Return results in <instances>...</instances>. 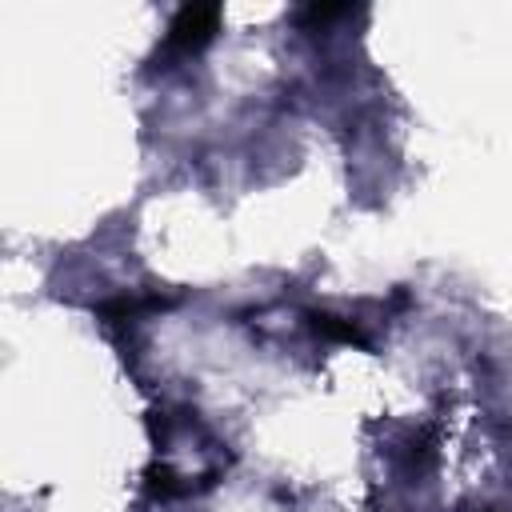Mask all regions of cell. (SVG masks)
Segmentation results:
<instances>
[{"instance_id":"1","label":"cell","mask_w":512,"mask_h":512,"mask_svg":"<svg viewBox=\"0 0 512 512\" xmlns=\"http://www.w3.org/2000/svg\"><path fill=\"white\" fill-rule=\"evenodd\" d=\"M220 24V8L216 4H184L172 24H168V36H164V48L172 52H192L200 44H208V36L216 32Z\"/></svg>"},{"instance_id":"2","label":"cell","mask_w":512,"mask_h":512,"mask_svg":"<svg viewBox=\"0 0 512 512\" xmlns=\"http://www.w3.org/2000/svg\"><path fill=\"white\" fill-rule=\"evenodd\" d=\"M312 320H316V328H320V332H328V336H340V340H356V332H352L348 324H340V316H328V312H316Z\"/></svg>"}]
</instances>
